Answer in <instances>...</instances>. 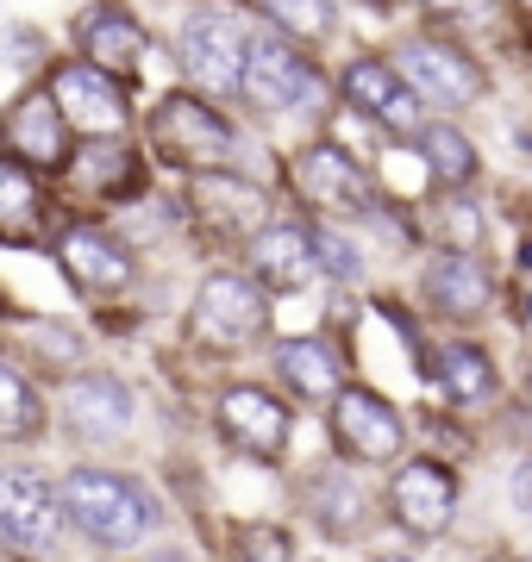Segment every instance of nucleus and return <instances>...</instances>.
<instances>
[{
  "label": "nucleus",
  "mask_w": 532,
  "mask_h": 562,
  "mask_svg": "<svg viewBox=\"0 0 532 562\" xmlns=\"http://www.w3.org/2000/svg\"><path fill=\"white\" fill-rule=\"evenodd\" d=\"M57 494H63L69 525H76L95 550H107V557L138 550V543L151 538V525L164 519L144 482H132V475H120V469H95V462L69 469V475L57 482Z\"/></svg>",
  "instance_id": "obj_1"
},
{
  "label": "nucleus",
  "mask_w": 532,
  "mask_h": 562,
  "mask_svg": "<svg viewBox=\"0 0 532 562\" xmlns=\"http://www.w3.org/2000/svg\"><path fill=\"white\" fill-rule=\"evenodd\" d=\"M269 325V301L264 288L239 269H213V276L195 288V306H188V344L207 350V357H239L245 344L264 338Z\"/></svg>",
  "instance_id": "obj_2"
},
{
  "label": "nucleus",
  "mask_w": 532,
  "mask_h": 562,
  "mask_svg": "<svg viewBox=\"0 0 532 562\" xmlns=\"http://www.w3.org/2000/svg\"><path fill=\"white\" fill-rule=\"evenodd\" d=\"M326 438H332V457L351 462V469H395L401 450H408V419L395 413L389 394L345 382L326 406Z\"/></svg>",
  "instance_id": "obj_3"
},
{
  "label": "nucleus",
  "mask_w": 532,
  "mask_h": 562,
  "mask_svg": "<svg viewBox=\"0 0 532 562\" xmlns=\"http://www.w3.org/2000/svg\"><path fill=\"white\" fill-rule=\"evenodd\" d=\"M151 150H157V162L182 169V176H213V169L232 162L239 132L201 94H164L157 113H151Z\"/></svg>",
  "instance_id": "obj_4"
},
{
  "label": "nucleus",
  "mask_w": 532,
  "mask_h": 562,
  "mask_svg": "<svg viewBox=\"0 0 532 562\" xmlns=\"http://www.w3.org/2000/svg\"><path fill=\"white\" fill-rule=\"evenodd\" d=\"M457 469L445 457H408L389 469V487H383V506H389V519L401 538L413 543H432L445 538L451 519H457Z\"/></svg>",
  "instance_id": "obj_5"
},
{
  "label": "nucleus",
  "mask_w": 532,
  "mask_h": 562,
  "mask_svg": "<svg viewBox=\"0 0 532 562\" xmlns=\"http://www.w3.org/2000/svg\"><path fill=\"white\" fill-rule=\"evenodd\" d=\"M213 431L225 450H239L251 462H282L288 438H295V406L264 382H232L213 401Z\"/></svg>",
  "instance_id": "obj_6"
},
{
  "label": "nucleus",
  "mask_w": 532,
  "mask_h": 562,
  "mask_svg": "<svg viewBox=\"0 0 532 562\" xmlns=\"http://www.w3.org/2000/svg\"><path fill=\"white\" fill-rule=\"evenodd\" d=\"M63 531H69V513L57 482L38 469H0V538L20 557H57Z\"/></svg>",
  "instance_id": "obj_7"
},
{
  "label": "nucleus",
  "mask_w": 532,
  "mask_h": 562,
  "mask_svg": "<svg viewBox=\"0 0 532 562\" xmlns=\"http://www.w3.org/2000/svg\"><path fill=\"white\" fill-rule=\"evenodd\" d=\"M51 101H57L63 125L76 132V138H125V125H132V101H125L120 76H107L95 63H57L51 76Z\"/></svg>",
  "instance_id": "obj_8"
},
{
  "label": "nucleus",
  "mask_w": 532,
  "mask_h": 562,
  "mask_svg": "<svg viewBox=\"0 0 532 562\" xmlns=\"http://www.w3.org/2000/svg\"><path fill=\"white\" fill-rule=\"evenodd\" d=\"M295 194L313 213H332V220H376V201H383L369 169L339 144H308L295 157Z\"/></svg>",
  "instance_id": "obj_9"
},
{
  "label": "nucleus",
  "mask_w": 532,
  "mask_h": 562,
  "mask_svg": "<svg viewBox=\"0 0 532 562\" xmlns=\"http://www.w3.org/2000/svg\"><path fill=\"white\" fill-rule=\"evenodd\" d=\"M339 94L401 144H420V132H426V101L408 88V76L395 69V57H357L345 69V81H339Z\"/></svg>",
  "instance_id": "obj_10"
},
{
  "label": "nucleus",
  "mask_w": 532,
  "mask_h": 562,
  "mask_svg": "<svg viewBox=\"0 0 532 562\" xmlns=\"http://www.w3.org/2000/svg\"><path fill=\"white\" fill-rule=\"evenodd\" d=\"M0 150L25 169H38V176H63L69 169V125H63L57 101H51V88H25L20 101L7 106V120H0Z\"/></svg>",
  "instance_id": "obj_11"
},
{
  "label": "nucleus",
  "mask_w": 532,
  "mask_h": 562,
  "mask_svg": "<svg viewBox=\"0 0 532 562\" xmlns=\"http://www.w3.org/2000/svg\"><path fill=\"white\" fill-rule=\"evenodd\" d=\"M245 50L251 38L239 32V20L225 7H195L182 25V69L188 81H201L213 94H232L239 76H245Z\"/></svg>",
  "instance_id": "obj_12"
},
{
  "label": "nucleus",
  "mask_w": 532,
  "mask_h": 562,
  "mask_svg": "<svg viewBox=\"0 0 532 562\" xmlns=\"http://www.w3.org/2000/svg\"><path fill=\"white\" fill-rule=\"evenodd\" d=\"M57 262H63V281L88 294V301H120L125 288H132V250H125L113 232L101 225H69L57 232Z\"/></svg>",
  "instance_id": "obj_13"
},
{
  "label": "nucleus",
  "mask_w": 532,
  "mask_h": 562,
  "mask_svg": "<svg viewBox=\"0 0 532 562\" xmlns=\"http://www.w3.org/2000/svg\"><path fill=\"white\" fill-rule=\"evenodd\" d=\"M239 94H245V106H257V113H288V106H301L313 94V63L301 57L282 32H264V38H251V50H245Z\"/></svg>",
  "instance_id": "obj_14"
},
{
  "label": "nucleus",
  "mask_w": 532,
  "mask_h": 562,
  "mask_svg": "<svg viewBox=\"0 0 532 562\" xmlns=\"http://www.w3.org/2000/svg\"><path fill=\"white\" fill-rule=\"evenodd\" d=\"M395 69L408 76V88L432 106H470L483 94V69L470 50H457L445 38H408L395 50Z\"/></svg>",
  "instance_id": "obj_15"
},
{
  "label": "nucleus",
  "mask_w": 532,
  "mask_h": 562,
  "mask_svg": "<svg viewBox=\"0 0 532 562\" xmlns=\"http://www.w3.org/2000/svg\"><path fill=\"white\" fill-rule=\"evenodd\" d=\"M188 206L195 220L213 232V238H257L269 225V194L257 181L232 176V169H213V176H188Z\"/></svg>",
  "instance_id": "obj_16"
},
{
  "label": "nucleus",
  "mask_w": 532,
  "mask_h": 562,
  "mask_svg": "<svg viewBox=\"0 0 532 562\" xmlns=\"http://www.w3.org/2000/svg\"><path fill=\"white\" fill-rule=\"evenodd\" d=\"M63 425L82 443H120L138 425V394L120 375H76L63 387Z\"/></svg>",
  "instance_id": "obj_17"
},
{
  "label": "nucleus",
  "mask_w": 532,
  "mask_h": 562,
  "mask_svg": "<svg viewBox=\"0 0 532 562\" xmlns=\"http://www.w3.org/2000/svg\"><path fill=\"white\" fill-rule=\"evenodd\" d=\"M301 513L320 525V538L351 543L364 538L376 519V501L364 494V482H351V462H320L308 482H301Z\"/></svg>",
  "instance_id": "obj_18"
},
{
  "label": "nucleus",
  "mask_w": 532,
  "mask_h": 562,
  "mask_svg": "<svg viewBox=\"0 0 532 562\" xmlns=\"http://www.w3.org/2000/svg\"><path fill=\"white\" fill-rule=\"evenodd\" d=\"M245 262H251V281L264 294H295L320 276V250H313V232L295 220H269L257 238L245 244Z\"/></svg>",
  "instance_id": "obj_19"
},
{
  "label": "nucleus",
  "mask_w": 532,
  "mask_h": 562,
  "mask_svg": "<svg viewBox=\"0 0 532 562\" xmlns=\"http://www.w3.org/2000/svg\"><path fill=\"white\" fill-rule=\"evenodd\" d=\"M420 294L432 301L439 319H483L495 301V276L476 250H439L420 276Z\"/></svg>",
  "instance_id": "obj_20"
},
{
  "label": "nucleus",
  "mask_w": 532,
  "mask_h": 562,
  "mask_svg": "<svg viewBox=\"0 0 532 562\" xmlns=\"http://www.w3.org/2000/svg\"><path fill=\"white\" fill-rule=\"evenodd\" d=\"M51 238V194L44 176L0 150V244H44Z\"/></svg>",
  "instance_id": "obj_21"
},
{
  "label": "nucleus",
  "mask_w": 532,
  "mask_h": 562,
  "mask_svg": "<svg viewBox=\"0 0 532 562\" xmlns=\"http://www.w3.org/2000/svg\"><path fill=\"white\" fill-rule=\"evenodd\" d=\"M276 375L295 401L308 406H332V394L345 387V362L326 338H282L276 344Z\"/></svg>",
  "instance_id": "obj_22"
},
{
  "label": "nucleus",
  "mask_w": 532,
  "mask_h": 562,
  "mask_svg": "<svg viewBox=\"0 0 532 562\" xmlns=\"http://www.w3.org/2000/svg\"><path fill=\"white\" fill-rule=\"evenodd\" d=\"M432 375H439V387H445V401L457 406V413H489L495 394H501V369H495V357L483 350V344L457 338L439 350V362H432Z\"/></svg>",
  "instance_id": "obj_23"
},
{
  "label": "nucleus",
  "mask_w": 532,
  "mask_h": 562,
  "mask_svg": "<svg viewBox=\"0 0 532 562\" xmlns=\"http://www.w3.org/2000/svg\"><path fill=\"white\" fill-rule=\"evenodd\" d=\"M82 63L132 81L138 63H144V25L132 20V13H120V7H101V13L82 25Z\"/></svg>",
  "instance_id": "obj_24"
},
{
  "label": "nucleus",
  "mask_w": 532,
  "mask_h": 562,
  "mask_svg": "<svg viewBox=\"0 0 532 562\" xmlns=\"http://www.w3.org/2000/svg\"><path fill=\"white\" fill-rule=\"evenodd\" d=\"M69 176H76V188H88V194H132L138 157H132L125 138H82L76 157H69Z\"/></svg>",
  "instance_id": "obj_25"
},
{
  "label": "nucleus",
  "mask_w": 532,
  "mask_h": 562,
  "mask_svg": "<svg viewBox=\"0 0 532 562\" xmlns=\"http://www.w3.org/2000/svg\"><path fill=\"white\" fill-rule=\"evenodd\" d=\"M51 431V406L38 382H25L13 362H0V443H38Z\"/></svg>",
  "instance_id": "obj_26"
},
{
  "label": "nucleus",
  "mask_w": 532,
  "mask_h": 562,
  "mask_svg": "<svg viewBox=\"0 0 532 562\" xmlns=\"http://www.w3.org/2000/svg\"><path fill=\"white\" fill-rule=\"evenodd\" d=\"M420 157H426V176L439 181V188H451V194H457V188H470L476 181V144L464 138V132H457V125H445V120H432L426 132H420Z\"/></svg>",
  "instance_id": "obj_27"
},
{
  "label": "nucleus",
  "mask_w": 532,
  "mask_h": 562,
  "mask_svg": "<svg viewBox=\"0 0 532 562\" xmlns=\"http://www.w3.org/2000/svg\"><path fill=\"white\" fill-rule=\"evenodd\" d=\"M264 13L276 20L282 38L320 44V38H332V25H339V0H264Z\"/></svg>",
  "instance_id": "obj_28"
},
{
  "label": "nucleus",
  "mask_w": 532,
  "mask_h": 562,
  "mask_svg": "<svg viewBox=\"0 0 532 562\" xmlns=\"http://www.w3.org/2000/svg\"><path fill=\"white\" fill-rule=\"evenodd\" d=\"M313 250H320V269H326L332 281H357V276H364V257H357V244L339 238L332 225H313Z\"/></svg>",
  "instance_id": "obj_29"
},
{
  "label": "nucleus",
  "mask_w": 532,
  "mask_h": 562,
  "mask_svg": "<svg viewBox=\"0 0 532 562\" xmlns=\"http://www.w3.org/2000/svg\"><path fill=\"white\" fill-rule=\"evenodd\" d=\"M245 562H288V538L269 525H245Z\"/></svg>",
  "instance_id": "obj_30"
},
{
  "label": "nucleus",
  "mask_w": 532,
  "mask_h": 562,
  "mask_svg": "<svg viewBox=\"0 0 532 562\" xmlns=\"http://www.w3.org/2000/svg\"><path fill=\"white\" fill-rule=\"evenodd\" d=\"M420 13H432V20H489L495 0H420Z\"/></svg>",
  "instance_id": "obj_31"
},
{
  "label": "nucleus",
  "mask_w": 532,
  "mask_h": 562,
  "mask_svg": "<svg viewBox=\"0 0 532 562\" xmlns=\"http://www.w3.org/2000/svg\"><path fill=\"white\" fill-rule=\"evenodd\" d=\"M508 501H513V513H520V519L532 525V450L508 469Z\"/></svg>",
  "instance_id": "obj_32"
},
{
  "label": "nucleus",
  "mask_w": 532,
  "mask_h": 562,
  "mask_svg": "<svg viewBox=\"0 0 532 562\" xmlns=\"http://www.w3.org/2000/svg\"><path fill=\"white\" fill-rule=\"evenodd\" d=\"M532 313V244L520 250V319Z\"/></svg>",
  "instance_id": "obj_33"
},
{
  "label": "nucleus",
  "mask_w": 532,
  "mask_h": 562,
  "mask_svg": "<svg viewBox=\"0 0 532 562\" xmlns=\"http://www.w3.org/2000/svg\"><path fill=\"white\" fill-rule=\"evenodd\" d=\"M369 562H420V557H408V550H376Z\"/></svg>",
  "instance_id": "obj_34"
}]
</instances>
